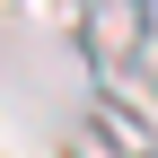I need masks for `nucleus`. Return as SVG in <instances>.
Here are the masks:
<instances>
[{"label":"nucleus","mask_w":158,"mask_h":158,"mask_svg":"<svg viewBox=\"0 0 158 158\" xmlns=\"http://www.w3.org/2000/svg\"><path fill=\"white\" fill-rule=\"evenodd\" d=\"M62 149H70V158H158V132L123 106V97H88Z\"/></svg>","instance_id":"nucleus-2"},{"label":"nucleus","mask_w":158,"mask_h":158,"mask_svg":"<svg viewBox=\"0 0 158 158\" xmlns=\"http://www.w3.org/2000/svg\"><path fill=\"white\" fill-rule=\"evenodd\" d=\"M149 18H158V0H149Z\"/></svg>","instance_id":"nucleus-5"},{"label":"nucleus","mask_w":158,"mask_h":158,"mask_svg":"<svg viewBox=\"0 0 158 158\" xmlns=\"http://www.w3.org/2000/svg\"><path fill=\"white\" fill-rule=\"evenodd\" d=\"M141 70H149V97H158V35H149V53H141Z\"/></svg>","instance_id":"nucleus-4"},{"label":"nucleus","mask_w":158,"mask_h":158,"mask_svg":"<svg viewBox=\"0 0 158 158\" xmlns=\"http://www.w3.org/2000/svg\"><path fill=\"white\" fill-rule=\"evenodd\" d=\"M149 35H158L149 0H88V9H79V44H88V62L106 79H132V70H141Z\"/></svg>","instance_id":"nucleus-1"},{"label":"nucleus","mask_w":158,"mask_h":158,"mask_svg":"<svg viewBox=\"0 0 158 158\" xmlns=\"http://www.w3.org/2000/svg\"><path fill=\"white\" fill-rule=\"evenodd\" d=\"M18 9H27V18H62V27H79V9H88V0H18Z\"/></svg>","instance_id":"nucleus-3"}]
</instances>
